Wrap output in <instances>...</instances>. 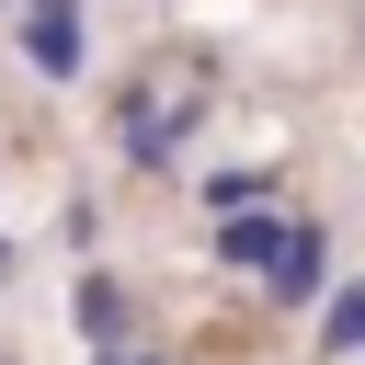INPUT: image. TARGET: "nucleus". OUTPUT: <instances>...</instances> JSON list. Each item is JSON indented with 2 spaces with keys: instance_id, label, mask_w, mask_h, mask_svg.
Returning <instances> with one entry per match:
<instances>
[{
  "instance_id": "nucleus-4",
  "label": "nucleus",
  "mask_w": 365,
  "mask_h": 365,
  "mask_svg": "<svg viewBox=\"0 0 365 365\" xmlns=\"http://www.w3.org/2000/svg\"><path fill=\"white\" fill-rule=\"evenodd\" d=\"M114 125H125V148H137V160H171V125H194V103H182V114H171V103H160V91H137V103H125V114H114Z\"/></svg>"
},
{
  "instance_id": "nucleus-1",
  "label": "nucleus",
  "mask_w": 365,
  "mask_h": 365,
  "mask_svg": "<svg viewBox=\"0 0 365 365\" xmlns=\"http://www.w3.org/2000/svg\"><path fill=\"white\" fill-rule=\"evenodd\" d=\"M23 57H34L46 80H68V68H80V0H34V11H23Z\"/></svg>"
},
{
  "instance_id": "nucleus-5",
  "label": "nucleus",
  "mask_w": 365,
  "mask_h": 365,
  "mask_svg": "<svg viewBox=\"0 0 365 365\" xmlns=\"http://www.w3.org/2000/svg\"><path fill=\"white\" fill-rule=\"evenodd\" d=\"M68 319H80V342L103 354V342H125V297L103 285V274H80V297H68Z\"/></svg>"
},
{
  "instance_id": "nucleus-2",
  "label": "nucleus",
  "mask_w": 365,
  "mask_h": 365,
  "mask_svg": "<svg viewBox=\"0 0 365 365\" xmlns=\"http://www.w3.org/2000/svg\"><path fill=\"white\" fill-rule=\"evenodd\" d=\"M274 251H285V217H262V205L217 217V262H240V274H274Z\"/></svg>"
},
{
  "instance_id": "nucleus-9",
  "label": "nucleus",
  "mask_w": 365,
  "mask_h": 365,
  "mask_svg": "<svg viewBox=\"0 0 365 365\" xmlns=\"http://www.w3.org/2000/svg\"><path fill=\"white\" fill-rule=\"evenodd\" d=\"M0 285H11V240H0Z\"/></svg>"
},
{
  "instance_id": "nucleus-7",
  "label": "nucleus",
  "mask_w": 365,
  "mask_h": 365,
  "mask_svg": "<svg viewBox=\"0 0 365 365\" xmlns=\"http://www.w3.org/2000/svg\"><path fill=\"white\" fill-rule=\"evenodd\" d=\"M262 194H274L262 171H217V182H205V217H240V205H262Z\"/></svg>"
},
{
  "instance_id": "nucleus-3",
  "label": "nucleus",
  "mask_w": 365,
  "mask_h": 365,
  "mask_svg": "<svg viewBox=\"0 0 365 365\" xmlns=\"http://www.w3.org/2000/svg\"><path fill=\"white\" fill-rule=\"evenodd\" d=\"M308 297H319V228L297 217L285 251H274V308H308Z\"/></svg>"
},
{
  "instance_id": "nucleus-6",
  "label": "nucleus",
  "mask_w": 365,
  "mask_h": 365,
  "mask_svg": "<svg viewBox=\"0 0 365 365\" xmlns=\"http://www.w3.org/2000/svg\"><path fill=\"white\" fill-rule=\"evenodd\" d=\"M319 342H331V354H365V285H342V297L319 308Z\"/></svg>"
},
{
  "instance_id": "nucleus-8",
  "label": "nucleus",
  "mask_w": 365,
  "mask_h": 365,
  "mask_svg": "<svg viewBox=\"0 0 365 365\" xmlns=\"http://www.w3.org/2000/svg\"><path fill=\"white\" fill-rule=\"evenodd\" d=\"M91 365H160V354H125V342H103V354H91Z\"/></svg>"
}]
</instances>
